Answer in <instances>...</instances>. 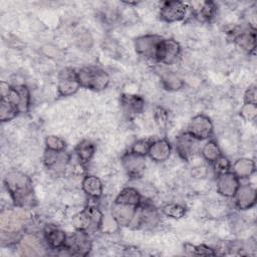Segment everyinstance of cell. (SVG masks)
I'll return each mask as SVG.
<instances>
[{"instance_id":"5bb4252c","label":"cell","mask_w":257,"mask_h":257,"mask_svg":"<svg viewBox=\"0 0 257 257\" xmlns=\"http://www.w3.org/2000/svg\"><path fill=\"white\" fill-rule=\"evenodd\" d=\"M197 145V139L189 134L180 136L177 140V150L184 159H188L196 152Z\"/></svg>"},{"instance_id":"3957f363","label":"cell","mask_w":257,"mask_h":257,"mask_svg":"<svg viewBox=\"0 0 257 257\" xmlns=\"http://www.w3.org/2000/svg\"><path fill=\"white\" fill-rule=\"evenodd\" d=\"M27 218V212L21 208L3 211L0 216L1 230L6 232H16L21 228Z\"/></svg>"},{"instance_id":"8992f818","label":"cell","mask_w":257,"mask_h":257,"mask_svg":"<svg viewBox=\"0 0 257 257\" xmlns=\"http://www.w3.org/2000/svg\"><path fill=\"white\" fill-rule=\"evenodd\" d=\"M180 53V45L173 39H162L158 46L156 58L166 64H172L176 61Z\"/></svg>"},{"instance_id":"ffe728a7","label":"cell","mask_w":257,"mask_h":257,"mask_svg":"<svg viewBox=\"0 0 257 257\" xmlns=\"http://www.w3.org/2000/svg\"><path fill=\"white\" fill-rule=\"evenodd\" d=\"M45 236L48 244L53 248H60L65 244V234L64 232H62L57 228H54V227L47 228L45 232Z\"/></svg>"},{"instance_id":"1f68e13d","label":"cell","mask_w":257,"mask_h":257,"mask_svg":"<svg viewBox=\"0 0 257 257\" xmlns=\"http://www.w3.org/2000/svg\"><path fill=\"white\" fill-rule=\"evenodd\" d=\"M241 115L246 120H253L257 115V107L255 103H245L241 108Z\"/></svg>"},{"instance_id":"f35d334b","label":"cell","mask_w":257,"mask_h":257,"mask_svg":"<svg viewBox=\"0 0 257 257\" xmlns=\"http://www.w3.org/2000/svg\"><path fill=\"white\" fill-rule=\"evenodd\" d=\"M77 41L79 42V46L80 47H85V48H89L91 43H92V39L89 36V34L84 33V34H80V36L78 37Z\"/></svg>"},{"instance_id":"7c38bea8","label":"cell","mask_w":257,"mask_h":257,"mask_svg":"<svg viewBox=\"0 0 257 257\" xmlns=\"http://www.w3.org/2000/svg\"><path fill=\"white\" fill-rule=\"evenodd\" d=\"M236 204L239 209L246 210L251 208L256 201V192L251 186L245 185L238 188L236 192Z\"/></svg>"},{"instance_id":"6da1fadb","label":"cell","mask_w":257,"mask_h":257,"mask_svg":"<svg viewBox=\"0 0 257 257\" xmlns=\"http://www.w3.org/2000/svg\"><path fill=\"white\" fill-rule=\"evenodd\" d=\"M5 184L13 201L20 207L32 206L34 194L30 179L21 172L13 171L5 177Z\"/></svg>"},{"instance_id":"4fadbf2b","label":"cell","mask_w":257,"mask_h":257,"mask_svg":"<svg viewBox=\"0 0 257 257\" xmlns=\"http://www.w3.org/2000/svg\"><path fill=\"white\" fill-rule=\"evenodd\" d=\"M122 164L125 171L131 176L140 175L146 167V163L143 156L134 153L126 154L122 159Z\"/></svg>"},{"instance_id":"9c48e42d","label":"cell","mask_w":257,"mask_h":257,"mask_svg":"<svg viewBox=\"0 0 257 257\" xmlns=\"http://www.w3.org/2000/svg\"><path fill=\"white\" fill-rule=\"evenodd\" d=\"M90 248V240L88 239L87 235L84 234L82 231H79L78 233L69 237V239L67 240V250H69L70 253L73 255L85 256L88 254Z\"/></svg>"},{"instance_id":"4dcf8cb0","label":"cell","mask_w":257,"mask_h":257,"mask_svg":"<svg viewBox=\"0 0 257 257\" xmlns=\"http://www.w3.org/2000/svg\"><path fill=\"white\" fill-rule=\"evenodd\" d=\"M45 144L48 150L54 151V152H61L65 147L64 142L55 136L47 137L45 140Z\"/></svg>"},{"instance_id":"2e32d148","label":"cell","mask_w":257,"mask_h":257,"mask_svg":"<svg viewBox=\"0 0 257 257\" xmlns=\"http://www.w3.org/2000/svg\"><path fill=\"white\" fill-rule=\"evenodd\" d=\"M21 249L24 255L38 256L43 253V247L40 241L32 235H27L21 239Z\"/></svg>"},{"instance_id":"e575fe53","label":"cell","mask_w":257,"mask_h":257,"mask_svg":"<svg viewBox=\"0 0 257 257\" xmlns=\"http://www.w3.org/2000/svg\"><path fill=\"white\" fill-rule=\"evenodd\" d=\"M215 162V165H214V168H215V171L216 173H218L219 175H222V174H225L229 171L230 169V162L227 158L225 157H222L220 156Z\"/></svg>"},{"instance_id":"8d00e7d4","label":"cell","mask_w":257,"mask_h":257,"mask_svg":"<svg viewBox=\"0 0 257 257\" xmlns=\"http://www.w3.org/2000/svg\"><path fill=\"white\" fill-rule=\"evenodd\" d=\"M214 12H215V6L212 2L203 3V6L199 9V15L204 20L210 19L213 16Z\"/></svg>"},{"instance_id":"d590c367","label":"cell","mask_w":257,"mask_h":257,"mask_svg":"<svg viewBox=\"0 0 257 257\" xmlns=\"http://www.w3.org/2000/svg\"><path fill=\"white\" fill-rule=\"evenodd\" d=\"M118 223L115 221V219L112 217H102V220H101V223H100V227L102 229L103 232H107V233H111L113 232L114 230H116V227H117Z\"/></svg>"},{"instance_id":"52a82bcc","label":"cell","mask_w":257,"mask_h":257,"mask_svg":"<svg viewBox=\"0 0 257 257\" xmlns=\"http://www.w3.org/2000/svg\"><path fill=\"white\" fill-rule=\"evenodd\" d=\"M162 37L157 35H146L139 37L136 40V50L138 53H140L143 56L149 57V58H156L157 50L160 42L162 41Z\"/></svg>"},{"instance_id":"7402d4cb","label":"cell","mask_w":257,"mask_h":257,"mask_svg":"<svg viewBox=\"0 0 257 257\" xmlns=\"http://www.w3.org/2000/svg\"><path fill=\"white\" fill-rule=\"evenodd\" d=\"M122 105L127 111L132 112H139L142 110L144 101L143 99L138 95H131V94H124L121 98Z\"/></svg>"},{"instance_id":"9a60e30c","label":"cell","mask_w":257,"mask_h":257,"mask_svg":"<svg viewBox=\"0 0 257 257\" xmlns=\"http://www.w3.org/2000/svg\"><path fill=\"white\" fill-rule=\"evenodd\" d=\"M171 153V146L166 140H161L153 143L149 150L150 157L157 161V162H163L167 160Z\"/></svg>"},{"instance_id":"ac0fdd59","label":"cell","mask_w":257,"mask_h":257,"mask_svg":"<svg viewBox=\"0 0 257 257\" xmlns=\"http://www.w3.org/2000/svg\"><path fill=\"white\" fill-rule=\"evenodd\" d=\"M234 174L237 177L246 178L251 176L255 171V164L249 159H240L233 166Z\"/></svg>"},{"instance_id":"d4e9b609","label":"cell","mask_w":257,"mask_h":257,"mask_svg":"<svg viewBox=\"0 0 257 257\" xmlns=\"http://www.w3.org/2000/svg\"><path fill=\"white\" fill-rule=\"evenodd\" d=\"M18 111V107L13 104L12 102L8 101L7 99L1 98V105H0V119L2 121L12 119Z\"/></svg>"},{"instance_id":"d6986e66","label":"cell","mask_w":257,"mask_h":257,"mask_svg":"<svg viewBox=\"0 0 257 257\" xmlns=\"http://www.w3.org/2000/svg\"><path fill=\"white\" fill-rule=\"evenodd\" d=\"M73 226L78 231H84L91 226L92 223V216H91V209L83 210L77 213L72 218Z\"/></svg>"},{"instance_id":"8fae6325","label":"cell","mask_w":257,"mask_h":257,"mask_svg":"<svg viewBox=\"0 0 257 257\" xmlns=\"http://www.w3.org/2000/svg\"><path fill=\"white\" fill-rule=\"evenodd\" d=\"M136 206L127 205V204H120L115 203L112 207L111 214L115 221L118 223V225L126 226L128 225L136 214Z\"/></svg>"},{"instance_id":"836d02e7","label":"cell","mask_w":257,"mask_h":257,"mask_svg":"<svg viewBox=\"0 0 257 257\" xmlns=\"http://www.w3.org/2000/svg\"><path fill=\"white\" fill-rule=\"evenodd\" d=\"M152 144L149 143V141L146 140H141L138 141L132 148V153L140 155V156H145L147 153H149L150 147Z\"/></svg>"},{"instance_id":"b9f144b4","label":"cell","mask_w":257,"mask_h":257,"mask_svg":"<svg viewBox=\"0 0 257 257\" xmlns=\"http://www.w3.org/2000/svg\"><path fill=\"white\" fill-rule=\"evenodd\" d=\"M11 89V87L6 83V82H4V81H2L1 83H0V90H1V97H3V96H5L8 92H9V90Z\"/></svg>"},{"instance_id":"ba28073f","label":"cell","mask_w":257,"mask_h":257,"mask_svg":"<svg viewBox=\"0 0 257 257\" xmlns=\"http://www.w3.org/2000/svg\"><path fill=\"white\" fill-rule=\"evenodd\" d=\"M186 4L181 1L165 2L161 8V17L167 22H175L184 18Z\"/></svg>"},{"instance_id":"60d3db41","label":"cell","mask_w":257,"mask_h":257,"mask_svg":"<svg viewBox=\"0 0 257 257\" xmlns=\"http://www.w3.org/2000/svg\"><path fill=\"white\" fill-rule=\"evenodd\" d=\"M206 174H207V171H206V168L204 167H198L193 169L192 171V176L194 178H203L206 176Z\"/></svg>"},{"instance_id":"74e56055","label":"cell","mask_w":257,"mask_h":257,"mask_svg":"<svg viewBox=\"0 0 257 257\" xmlns=\"http://www.w3.org/2000/svg\"><path fill=\"white\" fill-rule=\"evenodd\" d=\"M156 119H157V122L159 123L160 126L164 127L166 125V123H167V113L163 108H161V107L157 108V110H156Z\"/></svg>"},{"instance_id":"277c9868","label":"cell","mask_w":257,"mask_h":257,"mask_svg":"<svg viewBox=\"0 0 257 257\" xmlns=\"http://www.w3.org/2000/svg\"><path fill=\"white\" fill-rule=\"evenodd\" d=\"M212 133L213 124L210 118L203 114L195 116L188 126V134L197 140L208 139Z\"/></svg>"},{"instance_id":"484cf974","label":"cell","mask_w":257,"mask_h":257,"mask_svg":"<svg viewBox=\"0 0 257 257\" xmlns=\"http://www.w3.org/2000/svg\"><path fill=\"white\" fill-rule=\"evenodd\" d=\"M162 81L167 89L177 90L183 86L182 79L171 71H166L162 74Z\"/></svg>"},{"instance_id":"7a4b0ae2","label":"cell","mask_w":257,"mask_h":257,"mask_svg":"<svg viewBox=\"0 0 257 257\" xmlns=\"http://www.w3.org/2000/svg\"><path fill=\"white\" fill-rule=\"evenodd\" d=\"M80 86L93 90H101L108 84V75L101 69L95 67H84L77 72Z\"/></svg>"},{"instance_id":"f1b7e54d","label":"cell","mask_w":257,"mask_h":257,"mask_svg":"<svg viewBox=\"0 0 257 257\" xmlns=\"http://www.w3.org/2000/svg\"><path fill=\"white\" fill-rule=\"evenodd\" d=\"M185 249L188 253L193 255H201V256H214L215 252L213 249L205 246V245H191V244H185Z\"/></svg>"},{"instance_id":"e0dca14e","label":"cell","mask_w":257,"mask_h":257,"mask_svg":"<svg viewBox=\"0 0 257 257\" xmlns=\"http://www.w3.org/2000/svg\"><path fill=\"white\" fill-rule=\"evenodd\" d=\"M83 191L91 197H99L102 193V185L98 178L94 176L86 177L82 182Z\"/></svg>"},{"instance_id":"83f0119b","label":"cell","mask_w":257,"mask_h":257,"mask_svg":"<svg viewBox=\"0 0 257 257\" xmlns=\"http://www.w3.org/2000/svg\"><path fill=\"white\" fill-rule=\"evenodd\" d=\"M163 212L168 217L180 219L185 215L186 210L183 206L179 204H168L163 208Z\"/></svg>"},{"instance_id":"ab89813d","label":"cell","mask_w":257,"mask_h":257,"mask_svg":"<svg viewBox=\"0 0 257 257\" xmlns=\"http://www.w3.org/2000/svg\"><path fill=\"white\" fill-rule=\"evenodd\" d=\"M245 102L256 104V88H255V86L250 87L246 91V93H245Z\"/></svg>"},{"instance_id":"4316f807","label":"cell","mask_w":257,"mask_h":257,"mask_svg":"<svg viewBox=\"0 0 257 257\" xmlns=\"http://www.w3.org/2000/svg\"><path fill=\"white\" fill-rule=\"evenodd\" d=\"M203 157L210 162H214L216 161L220 156H221V152L219 147L217 146V144L215 142H208L202 151Z\"/></svg>"},{"instance_id":"cb8c5ba5","label":"cell","mask_w":257,"mask_h":257,"mask_svg":"<svg viewBox=\"0 0 257 257\" xmlns=\"http://www.w3.org/2000/svg\"><path fill=\"white\" fill-rule=\"evenodd\" d=\"M236 43L239 47L247 50L253 51L255 49V33L254 32H243L235 38Z\"/></svg>"},{"instance_id":"d6a6232c","label":"cell","mask_w":257,"mask_h":257,"mask_svg":"<svg viewBox=\"0 0 257 257\" xmlns=\"http://www.w3.org/2000/svg\"><path fill=\"white\" fill-rule=\"evenodd\" d=\"M41 50H42L43 54L49 58H53V59H61L62 58V51L54 45L46 44V45L42 46Z\"/></svg>"},{"instance_id":"603a6c76","label":"cell","mask_w":257,"mask_h":257,"mask_svg":"<svg viewBox=\"0 0 257 257\" xmlns=\"http://www.w3.org/2000/svg\"><path fill=\"white\" fill-rule=\"evenodd\" d=\"M93 153H94V147L88 141L81 142L76 148V154L82 164L89 162Z\"/></svg>"},{"instance_id":"f546056e","label":"cell","mask_w":257,"mask_h":257,"mask_svg":"<svg viewBox=\"0 0 257 257\" xmlns=\"http://www.w3.org/2000/svg\"><path fill=\"white\" fill-rule=\"evenodd\" d=\"M20 94V102L18 105V110L21 112H26L29 107V91L26 86L20 85L16 87Z\"/></svg>"},{"instance_id":"30bf717a","label":"cell","mask_w":257,"mask_h":257,"mask_svg":"<svg viewBox=\"0 0 257 257\" xmlns=\"http://www.w3.org/2000/svg\"><path fill=\"white\" fill-rule=\"evenodd\" d=\"M239 188L238 177L234 173H225L219 176L217 181V190L226 197H232Z\"/></svg>"},{"instance_id":"5b68a950","label":"cell","mask_w":257,"mask_h":257,"mask_svg":"<svg viewBox=\"0 0 257 257\" xmlns=\"http://www.w3.org/2000/svg\"><path fill=\"white\" fill-rule=\"evenodd\" d=\"M80 86V83L77 78V73H75L72 69L65 68L63 69L58 78V92L60 95L67 96L75 93Z\"/></svg>"},{"instance_id":"44dd1931","label":"cell","mask_w":257,"mask_h":257,"mask_svg":"<svg viewBox=\"0 0 257 257\" xmlns=\"http://www.w3.org/2000/svg\"><path fill=\"white\" fill-rule=\"evenodd\" d=\"M140 200H141L140 194L138 193V191L136 189L125 188L117 196V198L115 200V203L137 206L140 203Z\"/></svg>"}]
</instances>
